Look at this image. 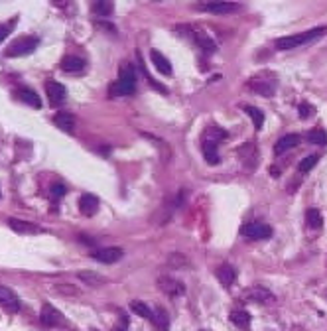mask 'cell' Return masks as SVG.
<instances>
[{"mask_svg":"<svg viewBox=\"0 0 327 331\" xmlns=\"http://www.w3.org/2000/svg\"><path fill=\"white\" fill-rule=\"evenodd\" d=\"M16 97H18L22 103L34 106V108H40V106H42V101H40L38 93L32 91V89H28V87H24V89H20V91H16Z\"/></svg>","mask_w":327,"mask_h":331,"instance_id":"obj_18","label":"cell"},{"mask_svg":"<svg viewBox=\"0 0 327 331\" xmlns=\"http://www.w3.org/2000/svg\"><path fill=\"white\" fill-rule=\"evenodd\" d=\"M53 122L63 132H73V128H75V118H73L71 113H58L56 118H53Z\"/></svg>","mask_w":327,"mask_h":331,"instance_id":"obj_21","label":"cell"},{"mask_svg":"<svg viewBox=\"0 0 327 331\" xmlns=\"http://www.w3.org/2000/svg\"><path fill=\"white\" fill-rule=\"evenodd\" d=\"M150 59H152V65L160 71L162 75H172V63H170V59L164 58L158 49H152V51H150Z\"/></svg>","mask_w":327,"mask_h":331,"instance_id":"obj_17","label":"cell"},{"mask_svg":"<svg viewBox=\"0 0 327 331\" xmlns=\"http://www.w3.org/2000/svg\"><path fill=\"white\" fill-rule=\"evenodd\" d=\"M245 300L248 302H260V304H266L272 300V294H270L266 288H262V286H255V288H250V290H246L245 294H243Z\"/></svg>","mask_w":327,"mask_h":331,"instance_id":"obj_16","label":"cell"},{"mask_svg":"<svg viewBox=\"0 0 327 331\" xmlns=\"http://www.w3.org/2000/svg\"><path fill=\"white\" fill-rule=\"evenodd\" d=\"M193 40H195V42H197V46L203 47L207 53H213V51H215V47H217L211 38H207V35L201 34V32H195V34H193Z\"/></svg>","mask_w":327,"mask_h":331,"instance_id":"obj_29","label":"cell"},{"mask_svg":"<svg viewBox=\"0 0 327 331\" xmlns=\"http://www.w3.org/2000/svg\"><path fill=\"white\" fill-rule=\"evenodd\" d=\"M61 69L67 71V73H79V71L85 69V61L77 56H67L61 61Z\"/></svg>","mask_w":327,"mask_h":331,"instance_id":"obj_20","label":"cell"},{"mask_svg":"<svg viewBox=\"0 0 327 331\" xmlns=\"http://www.w3.org/2000/svg\"><path fill=\"white\" fill-rule=\"evenodd\" d=\"M248 87H250L252 91H257V93L264 95V97H272V95L276 93L278 81H276V77H272L270 73H260L258 77H252V79L248 81Z\"/></svg>","mask_w":327,"mask_h":331,"instance_id":"obj_5","label":"cell"},{"mask_svg":"<svg viewBox=\"0 0 327 331\" xmlns=\"http://www.w3.org/2000/svg\"><path fill=\"white\" fill-rule=\"evenodd\" d=\"M8 227L12 231L20 233V235H38L42 233L44 229L38 227L35 223H30V221H20V219H8Z\"/></svg>","mask_w":327,"mask_h":331,"instance_id":"obj_12","label":"cell"},{"mask_svg":"<svg viewBox=\"0 0 327 331\" xmlns=\"http://www.w3.org/2000/svg\"><path fill=\"white\" fill-rule=\"evenodd\" d=\"M40 321H42V325H46V327H61V325H65V319L61 316V311L56 309L51 304H44V306H42Z\"/></svg>","mask_w":327,"mask_h":331,"instance_id":"obj_6","label":"cell"},{"mask_svg":"<svg viewBox=\"0 0 327 331\" xmlns=\"http://www.w3.org/2000/svg\"><path fill=\"white\" fill-rule=\"evenodd\" d=\"M305 140L316 146H327V132L323 128H312L305 132Z\"/></svg>","mask_w":327,"mask_h":331,"instance_id":"obj_22","label":"cell"},{"mask_svg":"<svg viewBox=\"0 0 327 331\" xmlns=\"http://www.w3.org/2000/svg\"><path fill=\"white\" fill-rule=\"evenodd\" d=\"M241 233L250 241H262L272 236V229L264 223H246L241 227Z\"/></svg>","mask_w":327,"mask_h":331,"instance_id":"obj_7","label":"cell"},{"mask_svg":"<svg viewBox=\"0 0 327 331\" xmlns=\"http://www.w3.org/2000/svg\"><path fill=\"white\" fill-rule=\"evenodd\" d=\"M150 323H154V327L160 331H166L168 327H170V319H168V314L164 311V309H156L154 311V318Z\"/></svg>","mask_w":327,"mask_h":331,"instance_id":"obj_26","label":"cell"},{"mask_svg":"<svg viewBox=\"0 0 327 331\" xmlns=\"http://www.w3.org/2000/svg\"><path fill=\"white\" fill-rule=\"evenodd\" d=\"M130 309H132L136 316H140V318L152 321L154 309L152 307H148V304H144V302H140V300H134V302H130Z\"/></svg>","mask_w":327,"mask_h":331,"instance_id":"obj_23","label":"cell"},{"mask_svg":"<svg viewBox=\"0 0 327 331\" xmlns=\"http://www.w3.org/2000/svg\"><path fill=\"white\" fill-rule=\"evenodd\" d=\"M46 93H47V99L51 105H61L67 97V89L58 81H47L46 83Z\"/></svg>","mask_w":327,"mask_h":331,"instance_id":"obj_11","label":"cell"},{"mask_svg":"<svg viewBox=\"0 0 327 331\" xmlns=\"http://www.w3.org/2000/svg\"><path fill=\"white\" fill-rule=\"evenodd\" d=\"M79 278H81L83 282L87 284V286H93V288H97V286H101V284L106 282V278H103V276H99V274H93V272H79Z\"/></svg>","mask_w":327,"mask_h":331,"instance_id":"obj_28","label":"cell"},{"mask_svg":"<svg viewBox=\"0 0 327 331\" xmlns=\"http://www.w3.org/2000/svg\"><path fill=\"white\" fill-rule=\"evenodd\" d=\"M93 12L95 14H101V16H108L113 12V2H95Z\"/></svg>","mask_w":327,"mask_h":331,"instance_id":"obj_30","label":"cell"},{"mask_svg":"<svg viewBox=\"0 0 327 331\" xmlns=\"http://www.w3.org/2000/svg\"><path fill=\"white\" fill-rule=\"evenodd\" d=\"M245 111H246V115L252 118V124H255V128L260 130L262 126H264V113H262L260 108H257V106L246 105V106H245Z\"/></svg>","mask_w":327,"mask_h":331,"instance_id":"obj_25","label":"cell"},{"mask_svg":"<svg viewBox=\"0 0 327 331\" xmlns=\"http://www.w3.org/2000/svg\"><path fill=\"white\" fill-rule=\"evenodd\" d=\"M79 209H81L83 215H87V217H93L97 209H99V199H97V195L93 193H85L79 197Z\"/></svg>","mask_w":327,"mask_h":331,"instance_id":"obj_15","label":"cell"},{"mask_svg":"<svg viewBox=\"0 0 327 331\" xmlns=\"http://www.w3.org/2000/svg\"><path fill=\"white\" fill-rule=\"evenodd\" d=\"M158 284H160V290L166 292V294H170V296H181L184 292H186L184 284L174 280V278H170V276H162V278L158 280Z\"/></svg>","mask_w":327,"mask_h":331,"instance_id":"obj_13","label":"cell"},{"mask_svg":"<svg viewBox=\"0 0 327 331\" xmlns=\"http://www.w3.org/2000/svg\"><path fill=\"white\" fill-rule=\"evenodd\" d=\"M231 321H233L237 327H241V329H248V325H250V316H248V311L234 309L233 314H231Z\"/></svg>","mask_w":327,"mask_h":331,"instance_id":"obj_24","label":"cell"},{"mask_svg":"<svg viewBox=\"0 0 327 331\" xmlns=\"http://www.w3.org/2000/svg\"><path fill=\"white\" fill-rule=\"evenodd\" d=\"M0 306L4 307L6 311H10V314H16V311H20L22 302H20L18 296L14 294V290L6 288V286H0Z\"/></svg>","mask_w":327,"mask_h":331,"instance_id":"obj_8","label":"cell"},{"mask_svg":"<svg viewBox=\"0 0 327 331\" xmlns=\"http://www.w3.org/2000/svg\"><path fill=\"white\" fill-rule=\"evenodd\" d=\"M134 91H136V71H134L132 65L126 63L120 69L118 81H115L111 85L108 93H111V97H126V95H132Z\"/></svg>","mask_w":327,"mask_h":331,"instance_id":"obj_3","label":"cell"},{"mask_svg":"<svg viewBox=\"0 0 327 331\" xmlns=\"http://www.w3.org/2000/svg\"><path fill=\"white\" fill-rule=\"evenodd\" d=\"M241 8L237 2H203L199 4V10L203 12H211V14H229V12H237Z\"/></svg>","mask_w":327,"mask_h":331,"instance_id":"obj_10","label":"cell"},{"mask_svg":"<svg viewBox=\"0 0 327 331\" xmlns=\"http://www.w3.org/2000/svg\"><path fill=\"white\" fill-rule=\"evenodd\" d=\"M12 26H14V22L8 24V26H0V42H2V40H4L6 35H8V32H10V28H12Z\"/></svg>","mask_w":327,"mask_h":331,"instance_id":"obj_34","label":"cell"},{"mask_svg":"<svg viewBox=\"0 0 327 331\" xmlns=\"http://www.w3.org/2000/svg\"><path fill=\"white\" fill-rule=\"evenodd\" d=\"M113 331H126V319L120 323V325H117V327H113Z\"/></svg>","mask_w":327,"mask_h":331,"instance_id":"obj_35","label":"cell"},{"mask_svg":"<svg viewBox=\"0 0 327 331\" xmlns=\"http://www.w3.org/2000/svg\"><path fill=\"white\" fill-rule=\"evenodd\" d=\"M40 44V40L35 35H24L14 40L10 46L6 47V56L8 58H22V56H30Z\"/></svg>","mask_w":327,"mask_h":331,"instance_id":"obj_4","label":"cell"},{"mask_svg":"<svg viewBox=\"0 0 327 331\" xmlns=\"http://www.w3.org/2000/svg\"><path fill=\"white\" fill-rule=\"evenodd\" d=\"M327 34V26H321V28H314L310 32H302V34H294V35H284V38H278L276 40V49L280 51H290V49H296V47L304 46V44H310L317 38Z\"/></svg>","mask_w":327,"mask_h":331,"instance_id":"obj_2","label":"cell"},{"mask_svg":"<svg viewBox=\"0 0 327 331\" xmlns=\"http://www.w3.org/2000/svg\"><path fill=\"white\" fill-rule=\"evenodd\" d=\"M122 248L118 247H105V248H99V250H95L93 252V259L99 260V262H103V264H115L118 260L122 259Z\"/></svg>","mask_w":327,"mask_h":331,"instance_id":"obj_9","label":"cell"},{"mask_svg":"<svg viewBox=\"0 0 327 331\" xmlns=\"http://www.w3.org/2000/svg\"><path fill=\"white\" fill-rule=\"evenodd\" d=\"M227 138V132L221 130L219 126H209V128L203 132V138H201V150H203V156L207 160V164L217 166L219 164V142Z\"/></svg>","mask_w":327,"mask_h":331,"instance_id":"obj_1","label":"cell"},{"mask_svg":"<svg viewBox=\"0 0 327 331\" xmlns=\"http://www.w3.org/2000/svg\"><path fill=\"white\" fill-rule=\"evenodd\" d=\"M51 195H53L56 199H61V197L65 195V186H63V183H56V186H51Z\"/></svg>","mask_w":327,"mask_h":331,"instance_id":"obj_33","label":"cell"},{"mask_svg":"<svg viewBox=\"0 0 327 331\" xmlns=\"http://www.w3.org/2000/svg\"><path fill=\"white\" fill-rule=\"evenodd\" d=\"M217 278H219V282L223 286H233L234 280H237V272H234L233 266H229V264H223L217 268Z\"/></svg>","mask_w":327,"mask_h":331,"instance_id":"obj_19","label":"cell"},{"mask_svg":"<svg viewBox=\"0 0 327 331\" xmlns=\"http://www.w3.org/2000/svg\"><path fill=\"white\" fill-rule=\"evenodd\" d=\"M317 160H319V158H317L316 154H314V156H307V158H304V160L300 162V166H298V170H300L302 174H304V172H310V170H312V168H314V166L317 164Z\"/></svg>","mask_w":327,"mask_h":331,"instance_id":"obj_31","label":"cell"},{"mask_svg":"<svg viewBox=\"0 0 327 331\" xmlns=\"http://www.w3.org/2000/svg\"><path fill=\"white\" fill-rule=\"evenodd\" d=\"M298 144H300V136L298 134H286V136H282L280 140L274 144V156H282L284 152L296 148Z\"/></svg>","mask_w":327,"mask_h":331,"instance_id":"obj_14","label":"cell"},{"mask_svg":"<svg viewBox=\"0 0 327 331\" xmlns=\"http://www.w3.org/2000/svg\"><path fill=\"white\" fill-rule=\"evenodd\" d=\"M298 111H300V118H310V117H314V113H316V108L312 105H300L298 106Z\"/></svg>","mask_w":327,"mask_h":331,"instance_id":"obj_32","label":"cell"},{"mask_svg":"<svg viewBox=\"0 0 327 331\" xmlns=\"http://www.w3.org/2000/svg\"><path fill=\"white\" fill-rule=\"evenodd\" d=\"M305 221H307V225H310L312 229H319V227L323 225V217H321L319 209L312 207V209H307V213H305Z\"/></svg>","mask_w":327,"mask_h":331,"instance_id":"obj_27","label":"cell"}]
</instances>
